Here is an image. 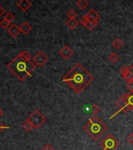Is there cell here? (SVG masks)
I'll use <instances>...</instances> for the list:
<instances>
[{"label": "cell", "instance_id": "1", "mask_svg": "<svg viewBox=\"0 0 133 150\" xmlns=\"http://www.w3.org/2000/svg\"><path fill=\"white\" fill-rule=\"evenodd\" d=\"M93 79V76L80 63H76L64 76L63 82L67 84L76 93H81Z\"/></svg>", "mask_w": 133, "mask_h": 150}, {"label": "cell", "instance_id": "2", "mask_svg": "<svg viewBox=\"0 0 133 150\" xmlns=\"http://www.w3.org/2000/svg\"><path fill=\"white\" fill-rule=\"evenodd\" d=\"M36 68V65L32 60L26 59L20 54H18L12 62L9 63L7 69L12 72L20 81H24Z\"/></svg>", "mask_w": 133, "mask_h": 150}, {"label": "cell", "instance_id": "3", "mask_svg": "<svg viewBox=\"0 0 133 150\" xmlns=\"http://www.w3.org/2000/svg\"><path fill=\"white\" fill-rule=\"evenodd\" d=\"M108 130L107 126L102 122L99 117L94 116L89 119V122L84 126V130L93 140H98Z\"/></svg>", "mask_w": 133, "mask_h": 150}, {"label": "cell", "instance_id": "4", "mask_svg": "<svg viewBox=\"0 0 133 150\" xmlns=\"http://www.w3.org/2000/svg\"><path fill=\"white\" fill-rule=\"evenodd\" d=\"M28 120L33 126V128L35 130H38V128L42 127L46 121V118L45 117L43 114L40 112L38 109H35L27 118Z\"/></svg>", "mask_w": 133, "mask_h": 150}, {"label": "cell", "instance_id": "5", "mask_svg": "<svg viewBox=\"0 0 133 150\" xmlns=\"http://www.w3.org/2000/svg\"><path fill=\"white\" fill-rule=\"evenodd\" d=\"M119 142L112 134H108L99 142V145L104 150H114L119 146Z\"/></svg>", "mask_w": 133, "mask_h": 150}, {"label": "cell", "instance_id": "6", "mask_svg": "<svg viewBox=\"0 0 133 150\" xmlns=\"http://www.w3.org/2000/svg\"><path fill=\"white\" fill-rule=\"evenodd\" d=\"M48 57L42 51H38L33 57V62L38 67H42L48 62Z\"/></svg>", "mask_w": 133, "mask_h": 150}, {"label": "cell", "instance_id": "7", "mask_svg": "<svg viewBox=\"0 0 133 150\" xmlns=\"http://www.w3.org/2000/svg\"><path fill=\"white\" fill-rule=\"evenodd\" d=\"M59 54L64 59L68 60L70 57L73 55L74 51H73V50H72L71 47H68L67 45H66V46H64V47L60 50Z\"/></svg>", "mask_w": 133, "mask_h": 150}, {"label": "cell", "instance_id": "8", "mask_svg": "<svg viewBox=\"0 0 133 150\" xmlns=\"http://www.w3.org/2000/svg\"><path fill=\"white\" fill-rule=\"evenodd\" d=\"M32 6L29 0H20L18 3V6L22 10L23 12H26L29 10Z\"/></svg>", "mask_w": 133, "mask_h": 150}, {"label": "cell", "instance_id": "9", "mask_svg": "<svg viewBox=\"0 0 133 150\" xmlns=\"http://www.w3.org/2000/svg\"><path fill=\"white\" fill-rule=\"evenodd\" d=\"M7 32L13 38H16L21 32H20V27H18L16 24H13L12 25H10V28L7 29Z\"/></svg>", "mask_w": 133, "mask_h": 150}, {"label": "cell", "instance_id": "10", "mask_svg": "<svg viewBox=\"0 0 133 150\" xmlns=\"http://www.w3.org/2000/svg\"><path fill=\"white\" fill-rule=\"evenodd\" d=\"M123 98L128 108L130 110H133V92H131L130 93H125Z\"/></svg>", "mask_w": 133, "mask_h": 150}, {"label": "cell", "instance_id": "11", "mask_svg": "<svg viewBox=\"0 0 133 150\" xmlns=\"http://www.w3.org/2000/svg\"><path fill=\"white\" fill-rule=\"evenodd\" d=\"M87 17H89L90 21H98L100 19V15L98 13L96 12L94 9H91L89 12L85 14Z\"/></svg>", "mask_w": 133, "mask_h": 150}, {"label": "cell", "instance_id": "12", "mask_svg": "<svg viewBox=\"0 0 133 150\" xmlns=\"http://www.w3.org/2000/svg\"><path fill=\"white\" fill-rule=\"evenodd\" d=\"M20 32H22L23 34L27 35L32 30V27L29 23H27V21H24V22H23L22 25L20 26Z\"/></svg>", "mask_w": 133, "mask_h": 150}, {"label": "cell", "instance_id": "13", "mask_svg": "<svg viewBox=\"0 0 133 150\" xmlns=\"http://www.w3.org/2000/svg\"><path fill=\"white\" fill-rule=\"evenodd\" d=\"M78 24L79 22L76 20V19H69L68 21H66V26L69 28L70 29H71V30L75 29V28L78 27Z\"/></svg>", "mask_w": 133, "mask_h": 150}, {"label": "cell", "instance_id": "14", "mask_svg": "<svg viewBox=\"0 0 133 150\" xmlns=\"http://www.w3.org/2000/svg\"><path fill=\"white\" fill-rule=\"evenodd\" d=\"M76 5L80 10H85L89 6V2L87 0H78Z\"/></svg>", "mask_w": 133, "mask_h": 150}, {"label": "cell", "instance_id": "15", "mask_svg": "<svg viewBox=\"0 0 133 150\" xmlns=\"http://www.w3.org/2000/svg\"><path fill=\"white\" fill-rule=\"evenodd\" d=\"M123 45V42H122L120 39H118V38H116L115 40L113 41V42H112V46H113L115 49H120Z\"/></svg>", "mask_w": 133, "mask_h": 150}, {"label": "cell", "instance_id": "16", "mask_svg": "<svg viewBox=\"0 0 133 150\" xmlns=\"http://www.w3.org/2000/svg\"><path fill=\"white\" fill-rule=\"evenodd\" d=\"M97 25H98V21H95L89 20V21L88 22V24H87V25H85V27L87 29H89V30H90V31H92V30L95 28V27H96Z\"/></svg>", "mask_w": 133, "mask_h": 150}, {"label": "cell", "instance_id": "17", "mask_svg": "<svg viewBox=\"0 0 133 150\" xmlns=\"http://www.w3.org/2000/svg\"><path fill=\"white\" fill-rule=\"evenodd\" d=\"M22 127L24 128V130H25L27 132H29V131H31L33 129V126H32V124L30 123L29 121L26 120L24 122V123L23 124Z\"/></svg>", "mask_w": 133, "mask_h": 150}, {"label": "cell", "instance_id": "18", "mask_svg": "<svg viewBox=\"0 0 133 150\" xmlns=\"http://www.w3.org/2000/svg\"><path fill=\"white\" fill-rule=\"evenodd\" d=\"M108 58L109 60L112 62V63H116V62L118 61L119 57H118V55L116 54V53L113 52V53H111V54L109 55Z\"/></svg>", "mask_w": 133, "mask_h": 150}, {"label": "cell", "instance_id": "19", "mask_svg": "<svg viewBox=\"0 0 133 150\" xmlns=\"http://www.w3.org/2000/svg\"><path fill=\"white\" fill-rule=\"evenodd\" d=\"M4 19L7 21H9V22L11 23V22H13V21H14L15 16L12 13L8 12L5 15V17H4Z\"/></svg>", "mask_w": 133, "mask_h": 150}, {"label": "cell", "instance_id": "20", "mask_svg": "<svg viewBox=\"0 0 133 150\" xmlns=\"http://www.w3.org/2000/svg\"><path fill=\"white\" fill-rule=\"evenodd\" d=\"M91 113L93 114L94 116H96V114L98 113L100 111V108H99V107L96 104H93L92 105L91 107Z\"/></svg>", "mask_w": 133, "mask_h": 150}, {"label": "cell", "instance_id": "21", "mask_svg": "<svg viewBox=\"0 0 133 150\" xmlns=\"http://www.w3.org/2000/svg\"><path fill=\"white\" fill-rule=\"evenodd\" d=\"M0 26L3 28V29H8L10 26V22L7 21L5 19H3L2 21H0Z\"/></svg>", "mask_w": 133, "mask_h": 150}, {"label": "cell", "instance_id": "22", "mask_svg": "<svg viewBox=\"0 0 133 150\" xmlns=\"http://www.w3.org/2000/svg\"><path fill=\"white\" fill-rule=\"evenodd\" d=\"M66 16L68 17L69 19H75L78 14H77V13L74 10H71L69 12L66 13Z\"/></svg>", "mask_w": 133, "mask_h": 150}, {"label": "cell", "instance_id": "23", "mask_svg": "<svg viewBox=\"0 0 133 150\" xmlns=\"http://www.w3.org/2000/svg\"><path fill=\"white\" fill-rule=\"evenodd\" d=\"M89 21V17H87L86 15H85V16H83V17H81V19H80V21L79 22L81 23V25H84V26H85V25L88 24V22Z\"/></svg>", "mask_w": 133, "mask_h": 150}, {"label": "cell", "instance_id": "24", "mask_svg": "<svg viewBox=\"0 0 133 150\" xmlns=\"http://www.w3.org/2000/svg\"><path fill=\"white\" fill-rule=\"evenodd\" d=\"M123 79H125V80L127 83H128V82H131V81H133V75L129 72V73L127 74L126 76H123Z\"/></svg>", "mask_w": 133, "mask_h": 150}, {"label": "cell", "instance_id": "25", "mask_svg": "<svg viewBox=\"0 0 133 150\" xmlns=\"http://www.w3.org/2000/svg\"><path fill=\"white\" fill-rule=\"evenodd\" d=\"M120 73L121 74V76H122V77L125 76H126L127 74L129 73V71H128V66L127 67H123L122 69L120 70Z\"/></svg>", "mask_w": 133, "mask_h": 150}, {"label": "cell", "instance_id": "26", "mask_svg": "<svg viewBox=\"0 0 133 150\" xmlns=\"http://www.w3.org/2000/svg\"><path fill=\"white\" fill-rule=\"evenodd\" d=\"M127 141L131 145H133V133H131L127 137Z\"/></svg>", "mask_w": 133, "mask_h": 150}, {"label": "cell", "instance_id": "27", "mask_svg": "<svg viewBox=\"0 0 133 150\" xmlns=\"http://www.w3.org/2000/svg\"><path fill=\"white\" fill-rule=\"evenodd\" d=\"M127 88L130 91V92H133V81L127 83Z\"/></svg>", "mask_w": 133, "mask_h": 150}, {"label": "cell", "instance_id": "28", "mask_svg": "<svg viewBox=\"0 0 133 150\" xmlns=\"http://www.w3.org/2000/svg\"><path fill=\"white\" fill-rule=\"evenodd\" d=\"M41 150H55V149L52 147V146H51V145L48 144V145H45L44 147L42 148Z\"/></svg>", "mask_w": 133, "mask_h": 150}, {"label": "cell", "instance_id": "29", "mask_svg": "<svg viewBox=\"0 0 133 150\" xmlns=\"http://www.w3.org/2000/svg\"><path fill=\"white\" fill-rule=\"evenodd\" d=\"M4 129H10V127H7V126H4L3 123L0 122V131L2 130H4Z\"/></svg>", "mask_w": 133, "mask_h": 150}, {"label": "cell", "instance_id": "30", "mask_svg": "<svg viewBox=\"0 0 133 150\" xmlns=\"http://www.w3.org/2000/svg\"><path fill=\"white\" fill-rule=\"evenodd\" d=\"M4 13H5V9H4L2 6L0 5V17H1Z\"/></svg>", "mask_w": 133, "mask_h": 150}, {"label": "cell", "instance_id": "31", "mask_svg": "<svg viewBox=\"0 0 133 150\" xmlns=\"http://www.w3.org/2000/svg\"><path fill=\"white\" fill-rule=\"evenodd\" d=\"M128 71H129V72H130L131 74H132V75H133V65H132V64H130V65H128Z\"/></svg>", "mask_w": 133, "mask_h": 150}, {"label": "cell", "instance_id": "32", "mask_svg": "<svg viewBox=\"0 0 133 150\" xmlns=\"http://www.w3.org/2000/svg\"><path fill=\"white\" fill-rule=\"evenodd\" d=\"M3 111L0 108V117L3 116Z\"/></svg>", "mask_w": 133, "mask_h": 150}]
</instances>
